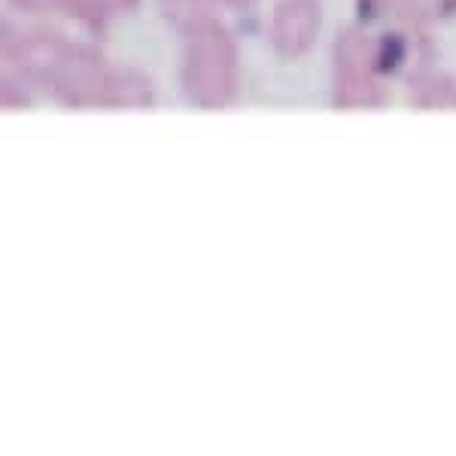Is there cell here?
Returning <instances> with one entry per match:
<instances>
[{
	"label": "cell",
	"instance_id": "obj_2",
	"mask_svg": "<svg viewBox=\"0 0 456 456\" xmlns=\"http://www.w3.org/2000/svg\"><path fill=\"white\" fill-rule=\"evenodd\" d=\"M320 28V10L314 0H283L274 16V40L286 55L305 53Z\"/></svg>",
	"mask_w": 456,
	"mask_h": 456
},
{
	"label": "cell",
	"instance_id": "obj_3",
	"mask_svg": "<svg viewBox=\"0 0 456 456\" xmlns=\"http://www.w3.org/2000/svg\"><path fill=\"white\" fill-rule=\"evenodd\" d=\"M234 4H247V0H234Z\"/></svg>",
	"mask_w": 456,
	"mask_h": 456
},
{
	"label": "cell",
	"instance_id": "obj_1",
	"mask_svg": "<svg viewBox=\"0 0 456 456\" xmlns=\"http://www.w3.org/2000/svg\"><path fill=\"white\" fill-rule=\"evenodd\" d=\"M186 83L204 104H219L234 88V49L219 28H204L192 43Z\"/></svg>",
	"mask_w": 456,
	"mask_h": 456
}]
</instances>
